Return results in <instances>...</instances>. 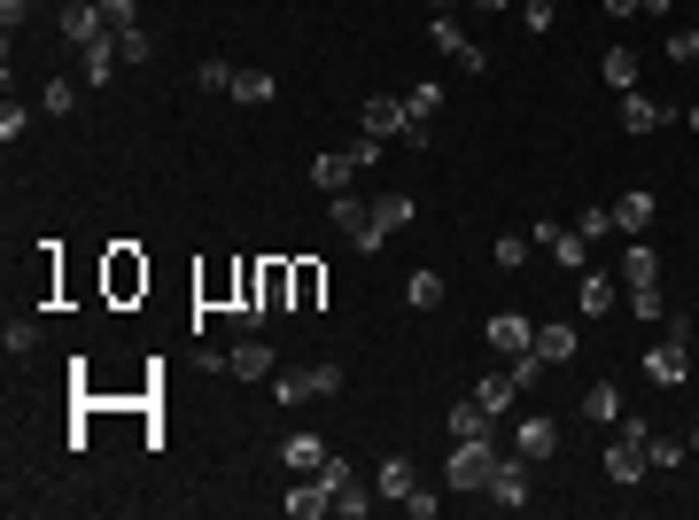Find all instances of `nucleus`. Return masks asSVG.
Wrapping results in <instances>:
<instances>
[{"label":"nucleus","instance_id":"f257e3e1","mask_svg":"<svg viewBox=\"0 0 699 520\" xmlns=\"http://www.w3.org/2000/svg\"><path fill=\"white\" fill-rule=\"evenodd\" d=\"M497 459H505V451H497L490 436H467V443H451L444 482H451V489H467V497H482V489H490V474H497Z\"/></svg>","mask_w":699,"mask_h":520},{"label":"nucleus","instance_id":"f03ea898","mask_svg":"<svg viewBox=\"0 0 699 520\" xmlns=\"http://www.w3.org/2000/svg\"><path fill=\"white\" fill-rule=\"evenodd\" d=\"M653 427L645 419H622V436L606 443V482H638V474H653Z\"/></svg>","mask_w":699,"mask_h":520},{"label":"nucleus","instance_id":"7ed1b4c3","mask_svg":"<svg viewBox=\"0 0 699 520\" xmlns=\"http://www.w3.org/2000/svg\"><path fill=\"white\" fill-rule=\"evenodd\" d=\"M326 218L342 226V241H350V249H389V233L374 226V203H358L350 187H342V195H326Z\"/></svg>","mask_w":699,"mask_h":520},{"label":"nucleus","instance_id":"20e7f679","mask_svg":"<svg viewBox=\"0 0 699 520\" xmlns=\"http://www.w3.org/2000/svg\"><path fill=\"white\" fill-rule=\"evenodd\" d=\"M342 373L334 366H311V373H273V404H311V396H334Z\"/></svg>","mask_w":699,"mask_h":520},{"label":"nucleus","instance_id":"39448f33","mask_svg":"<svg viewBox=\"0 0 699 520\" xmlns=\"http://www.w3.org/2000/svg\"><path fill=\"white\" fill-rule=\"evenodd\" d=\"M482 497H490L497 512H520V505H529V459H520V451H513V459H497V474H490V489H482Z\"/></svg>","mask_w":699,"mask_h":520},{"label":"nucleus","instance_id":"423d86ee","mask_svg":"<svg viewBox=\"0 0 699 520\" xmlns=\"http://www.w3.org/2000/svg\"><path fill=\"white\" fill-rule=\"evenodd\" d=\"M645 381H653V389H684V381H691V342L668 334L661 350H645Z\"/></svg>","mask_w":699,"mask_h":520},{"label":"nucleus","instance_id":"0eeeda50","mask_svg":"<svg viewBox=\"0 0 699 520\" xmlns=\"http://www.w3.org/2000/svg\"><path fill=\"white\" fill-rule=\"evenodd\" d=\"M358 125H366L374 140H404V125H412V109H404V94H366V109H358Z\"/></svg>","mask_w":699,"mask_h":520},{"label":"nucleus","instance_id":"6e6552de","mask_svg":"<svg viewBox=\"0 0 699 520\" xmlns=\"http://www.w3.org/2000/svg\"><path fill=\"white\" fill-rule=\"evenodd\" d=\"M513 451H520V459H529V466H545V459L560 451V419H545V412H529V419H520V427H513Z\"/></svg>","mask_w":699,"mask_h":520},{"label":"nucleus","instance_id":"1a4fd4ad","mask_svg":"<svg viewBox=\"0 0 699 520\" xmlns=\"http://www.w3.org/2000/svg\"><path fill=\"white\" fill-rule=\"evenodd\" d=\"M62 39H70V47H102V39H110L102 0H70V9H62Z\"/></svg>","mask_w":699,"mask_h":520},{"label":"nucleus","instance_id":"9d476101","mask_svg":"<svg viewBox=\"0 0 699 520\" xmlns=\"http://www.w3.org/2000/svg\"><path fill=\"white\" fill-rule=\"evenodd\" d=\"M358 171H366V163H358V148H319V155H311V187L342 195L350 180H358Z\"/></svg>","mask_w":699,"mask_h":520},{"label":"nucleus","instance_id":"9b49d317","mask_svg":"<svg viewBox=\"0 0 699 520\" xmlns=\"http://www.w3.org/2000/svg\"><path fill=\"white\" fill-rule=\"evenodd\" d=\"M427 32H435V47H444V55H451L459 70H490V55H482V39H467V32H459V16H435Z\"/></svg>","mask_w":699,"mask_h":520},{"label":"nucleus","instance_id":"f8f14e48","mask_svg":"<svg viewBox=\"0 0 699 520\" xmlns=\"http://www.w3.org/2000/svg\"><path fill=\"white\" fill-rule=\"evenodd\" d=\"M490 350H505V358H520V350H537V319H520V311H497L490 326Z\"/></svg>","mask_w":699,"mask_h":520},{"label":"nucleus","instance_id":"ddd939ff","mask_svg":"<svg viewBox=\"0 0 699 520\" xmlns=\"http://www.w3.org/2000/svg\"><path fill=\"white\" fill-rule=\"evenodd\" d=\"M226 94H233V102H249V109H273V102H280V78H273V70H233Z\"/></svg>","mask_w":699,"mask_h":520},{"label":"nucleus","instance_id":"4468645a","mask_svg":"<svg viewBox=\"0 0 699 520\" xmlns=\"http://www.w3.org/2000/svg\"><path fill=\"white\" fill-rule=\"evenodd\" d=\"M661 125H668V109H661L653 94H638V85H630V94H622V132H638V140H645V132H661Z\"/></svg>","mask_w":699,"mask_h":520},{"label":"nucleus","instance_id":"2eb2a0df","mask_svg":"<svg viewBox=\"0 0 699 520\" xmlns=\"http://www.w3.org/2000/svg\"><path fill=\"white\" fill-rule=\"evenodd\" d=\"M583 419H591V427H622V389H615V381H591V389H583Z\"/></svg>","mask_w":699,"mask_h":520},{"label":"nucleus","instance_id":"dca6fc26","mask_svg":"<svg viewBox=\"0 0 699 520\" xmlns=\"http://www.w3.org/2000/svg\"><path fill=\"white\" fill-rule=\"evenodd\" d=\"M226 373H233V381H273V350H265V342H256V334H249V342H241V350L226 358Z\"/></svg>","mask_w":699,"mask_h":520},{"label":"nucleus","instance_id":"f3484780","mask_svg":"<svg viewBox=\"0 0 699 520\" xmlns=\"http://www.w3.org/2000/svg\"><path fill=\"white\" fill-rule=\"evenodd\" d=\"M288 512H296V520H319V512H334V489H326L319 474H303V482L288 489Z\"/></svg>","mask_w":699,"mask_h":520},{"label":"nucleus","instance_id":"a211bd4d","mask_svg":"<svg viewBox=\"0 0 699 520\" xmlns=\"http://www.w3.org/2000/svg\"><path fill=\"white\" fill-rule=\"evenodd\" d=\"M653 280H661V256H653L645 233H638V241L622 249V288H653Z\"/></svg>","mask_w":699,"mask_h":520},{"label":"nucleus","instance_id":"6ab92c4d","mask_svg":"<svg viewBox=\"0 0 699 520\" xmlns=\"http://www.w3.org/2000/svg\"><path fill=\"white\" fill-rule=\"evenodd\" d=\"M140 288H148V265H140L133 249H117V256H110V296L125 303V296H140Z\"/></svg>","mask_w":699,"mask_h":520},{"label":"nucleus","instance_id":"aec40b11","mask_svg":"<svg viewBox=\"0 0 699 520\" xmlns=\"http://www.w3.org/2000/svg\"><path fill=\"white\" fill-rule=\"evenodd\" d=\"M615 226H622L630 241H638V233H653V195H645V187H630V195L615 203Z\"/></svg>","mask_w":699,"mask_h":520},{"label":"nucleus","instance_id":"412c9836","mask_svg":"<svg viewBox=\"0 0 699 520\" xmlns=\"http://www.w3.org/2000/svg\"><path fill=\"white\" fill-rule=\"evenodd\" d=\"M420 474H412V459H381L374 466V497H389V505H404V489H412Z\"/></svg>","mask_w":699,"mask_h":520},{"label":"nucleus","instance_id":"4be33fe9","mask_svg":"<svg viewBox=\"0 0 699 520\" xmlns=\"http://www.w3.org/2000/svg\"><path fill=\"white\" fill-rule=\"evenodd\" d=\"M78 55H85V85H110V78H117V62H125V55H117V32H110L102 47H78Z\"/></svg>","mask_w":699,"mask_h":520},{"label":"nucleus","instance_id":"5701e85b","mask_svg":"<svg viewBox=\"0 0 699 520\" xmlns=\"http://www.w3.org/2000/svg\"><path fill=\"white\" fill-rule=\"evenodd\" d=\"M537 358H545V366H568V358H575V326H560V319L537 326Z\"/></svg>","mask_w":699,"mask_h":520},{"label":"nucleus","instance_id":"b1692460","mask_svg":"<svg viewBox=\"0 0 699 520\" xmlns=\"http://www.w3.org/2000/svg\"><path fill=\"white\" fill-rule=\"evenodd\" d=\"M545 249H552V256H560V265H568V273H575V280H583V273H591V241H583V233H568V226H560V233H552V241H545Z\"/></svg>","mask_w":699,"mask_h":520},{"label":"nucleus","instance_id":"393cba45","mask_svg":"<svg viewBox=\"0 0 699 520\" xmlns=\"http://www.w3.org/2000/svg\"><path fill=\"white\" fill-rule=\"evenodd\" d=\"M598 70H606V85H615V94H630V85H638V55H630V47H606Z\"/></svg>","mask_w":699,"mask_h":520},{"label":"nucleus","instance_id":"a878e982","mask_svg":"<svg viewBox=\"0 0 699 520\" xmlns=\"http://www.w3.org/2000/svg\"><path fill=\"white\" fill-rule=\"evenodd\" d=\"M412 218H420V203H412V195H381V203H374V226H381V233H404Z\"/></svg>","mask_w":699,"mask_h":520},{"label":"nucleus","instance_id":"bb28decb","mask_svg":"<svg viewBox=\"0 0 699 520\" xmlns=\"http://www.w3.org/2000/svg\"><path fill=\"white\" fill-rule=\"evenodd\" d=\"M280 459H288L296 474H319V466H326V443H319V436H288V443H280Z\"/></svg>","mask_w":699,"mask_h":520},{"label":"nucleus","instance_id":"cd10ccee","mask_svg":"<svg viewBox=\"0 0 699 520\" xmlns=\"http://www.w3.org/2000/svg\"><path fill=\"white\" fill-rule=\"evenodd\" d=\"M404 303L412 311H435V303H444V273H412L404 280Z\"/></svg>","mask_w":699,"mask_h":520},{"label":"nucleus","instance_id":"c85d7f7f","mask_svg":"<svg viewBox=\"0 0 699 520\" xmlns=\"http://www.w3.org/2000/svg\"><path fill=\"white\" fill-rule=\"evenodd\" d=\"M615 296H622V288L606 280V273H583V311H591V319H606V311H615Z\"/></svg>","mask_w":699,"mask_h":520},{"label":"nucleus","instance_id":"c756f323","mask_svg":"<svg viewBox=\"0 0 699 520\" xmlns=\"http://www.w3.org/2000/svg\"><path fill=\"white\" fill-rule=\"evenodd\" d=\"M39 109H47V117H70V109H78V85H70V78H47V85H39Z\"/></svg>","mask_w":699,"mask_h":520},{"label":"nucleus","instance_id":"7c9ffc66","mask_svg":"<svg viewBox=\"0 0 699 520\" xmlns=\"http://www.w3.org/2000/svg\"><path fill=\"white\" fill-rule=\"evenodd\" d=\"M474 396H482V412H505V404L520 396V381H513V373H490V381H482Z\"/></svg>","mask_w":699,"mask_h":520},{"label":"nucleus","instance_id":"2f4dec72","mask_svg":"<svg viewBox=\"0 0 699 520\" xmlns=\"http://www.w3.org/2000/svg\"><path fill=\"white\" fill-rule=\"evenodd\" d=\"M575 233H583V241H606V233H615V203H591V210L575 218Z\"/></svg>","mask_w":699,"mask_h":520},{"label":"nucleus","instance_id":"473e14b6","mask_svg":"<svg viewBox=\"0 0 699 520\" xmlns=\"http://www.w3.org/2000/svg\"><path fill=\"white\" fill-rule=\"evenodd\" d=\"M490 256H497V273H520V265H529V233H505Z\"/></svg>","mask_w":699,"mask_h":520},{"label":"nucleus","instance_id":"72a5a7b5","mask_svg":"<svg viewBox=\"0 0 699 520\" xmlns=\"http://www.w3.org/2000/svg\"><path fill=\"white\" fill-rule=\"evenodd\" d=\"M404 109H412V125H427L435 109H444V85H412V94H404Z\"/></svg>","mask_w":699,"mask_h":520},{"label":"nucleus","instance_id":"f704fd0d","mask_svg":"<svg viewBox=\"0 0 699 520\" xmlns=\"http://www.w3.org/2000/svg\"><path fill=\"white\" fill-rule=\"evenodd\" d=\"M645 451H653V474H668V466H684V459H691V443H676V436H653Z\"/></svg>","mask_w":699,"mask_h":520},{"label":"nucleus","instance_id":"c9c22d12","mask_svg":"<svg viewBox=\"0 0 699 520\" xmlns=\"http://www.w3.org/2000/svg\"><path fill=\"white\" fill-rule=\"evenodd\" d=\"M0 342H9V358L39 350V319H9V334H0Z\"/></svg>","mask_w":699,"mask_h":520},{"label":"nucleus","instance_id":"e433bc0d","mask_svg":"<svg viewBox=\"0 0 699 520\" xmlns=\"http://www.w3.org/2000/svg\"><path fill=\"white\" fill-rule=\"evenodd\" d=\"M630 311H638V319H668V296H661V280H653V288H630Z\"/></svg>","mask_w":699,"mask_h":520},{"label":"nucleus","instance_id":"4c0bfd02","mask_svg":"<svg viewBox=\"0 0 699 520\" xmlns=\"http://www.w3.org/2000/svg\"><path fill=\"white\" fill-rule=\"evenodd\" d=\"M334 512H342V520H366V512H374V497L350 482V489H334Z\"/></svg>","mask_w":699,"mask_h":520},{"label":"nucleus","instance_id":"58836bf2","mask_svg":"<svg viewBox=\"0 0 699 520\" xmlns=\"http://www.w3.org/2000/svg\"><path fill=\"white\" fill-rule=\"evenodd\" d=\"M102 16H110V32H140V0H102Z\"/></svg>","mask_w":699,"mask_h":520},{"label":"nucleus","instance_id":"ea45409f","mask_svg":"<svg viewBox=\"0 0 699 520\" xmlns=\"http://www.w3.org/2000/svg\"><path fill=\"white\" fill-rule=\"evenodd\" d=\"M668 9V0H606V16H615V24H630V16H661Z\"/></svg>","mask_w":699,"mask_h":520},{"label":"nucleus","instance_id":"a19ab883","mask_svg":"<svg viewBox=\"0 0 699 520\" xmlns=\"http://www.w3.org/2000/svg\"><path fill=\"white\" fill-rule=\"evenodd\" d=\"M319 482H326V489H350V482H358V466H350L342 451H326V466H319Z\"/></svg>","mask_w":699,"mask_h":520},{"label":"nucleus","instance_id":"79ce46f5","mask_svg":"<svg viewBox=\"0 0 699 520\" xmlns=\"http://www.w3.org/2000/svg\"><path fill=\"white\" fill-rule=\"evenodd\" d=\"M319 288H326V280H319V265H296V311H311V303H319Z\"/></svg>","mask_w":699,"mask_h":520},{"label":"nucleus","instance_id":"37998d69","mask_svg":"<svg viewBox=\"0 0 699 520\" xmlns=\"http://www.w3.org/2000/svg\"><path fill=\"white\" fill-rule=\"evenodd\" d=\"M404 512H412V520H435V512H444V497H427V489L412 482V489H404Z\"/></svg>","mask_w":699,"mask_h":520},{"label":"nucleus","instance_id":"c03bdc74","mask_svg":"<svg viewBox=\"0 0 699 520\" xmlns=\"http://www.w3.org/2000/svg\"><path fill=\"white\" fill-rule=\"evenodd\" d=\"M195 78H203V94H226V85H233V62H203Z\"/></svg>","mask_w":699,"mask_h":520},{"label":"nucleus","instance_id":"a18cd8bd","mask_svg":"<svg viewBox=\"0 0 699 520\" xmlns=\"http://www.w3.org/2000/svg\"><path fill=\"white\" fill-rule=\"evenodd\" d=\"M0 24H9V39L32 24V0H0Z\"/></svg>","mask_w":699,"mask_h":520},{"label":"nucleus","instance_id":"49530a36","mask_svg":"<svg viewBox=\"0 0 699 520\" xmlns=\"http://www.w3.org/2000/svg\"><path fill=\"white\" fill-rule=\"evenodd\" d=\"M520 24H529V32L545 39V32H552V0H529V9H520Z\"/></svg>","mask_w":699,"mask_h":520},{"label":"nucleus","instance_id":"de8ad7c7","mask_svg":"<svg viewBox=\"0 0 699 520\" xmlns=\"http://www.w3.org/2000/svg\"><path fill=\"white\" fill-rule=\"evenodd\" d=\"M117 55L125 62H148V32H117Z\"/></svg>","mask_w":699,"mask_h":520},{"label":"nucleus","instance_id":"09e8293b","mask_svg":"<svg viewBox=\"0 0 699 520\" xmlns=\"http://www.w3.org/2000/svg\"><path fill=\"white\" fill-rule=\"evenodd\" d=\"M668 55L676 62H699V32H668Z\"/></svg>","mask_w":699,"mask_h":520},{"label":"nucleus","instance_id":"8fccbe9b","mask_svg":"<svg viewBox=\"0 0 699 520\" xmlns=\"http://www.w3.org/2000/svg\"><path fill=\"white\" fill-rule=\"evenodd\" d=\"M467 9H490V16H497V9H513V0H467Z\"/></svg>","mask_w":699,"mask_h":520},{"label":"nucleus","instance_id":"3c124183","mask_svg":"<svg viewBox=\"0 0 699 520\" xmlns=\"http://www.w3.org/2000/svg\"><path fill=\"white\" fill-rule=\"evenodd\" d=\"M451 9H459V0H435V16H451Z\"/></svg>","mask_w":699,"mask_h":520},{"label":"nucleus","instance_id":"603ef678","mask_svg":"<svg viewBox=\"0 0 699 520\" xmlns=\"http://www.w3.org/2000/svg\"><path fill=\"white\" fill-rule=\"evenodd\" d=\"M684 125H691V132H699V102H691V117H684Z\"/></svg>","mask_w":699,"mask_h":520},{"label":"nucleus","instance_id":"864d4df0","mask_svg":"<svg viewBox=\"0 0 699 520\" xmlns=\"http://www.w3.org/2000/svg\"><path fill=\"white\" fill-rule=\"evenodd\" d=\"M691 459H699V427H691Z\"/></svg>","mask_w":699,"mask_h":520}]
</instances>
